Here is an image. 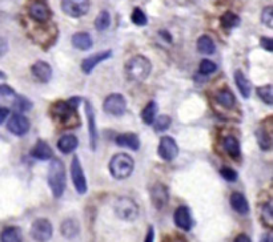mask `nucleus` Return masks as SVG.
<instances>
[{
	"label": "nucleus",
	"instance_id": "nucleus-38",
	"mask_svg": "<svg viewBox=\"0 0 273 242\" xmlns=\"http://www.w3.org/2000/svg\"><path fill=\"white\" fill-rule=\"evenodd\" d=\"M217 69V65L213 63V61L208 60V59H204V60H201L200 63V67H199V72L201 73V75H211V73L216 72Z\"/></svg>",
	"mask_w": 273,
	"mask_h": 242
},
{
	"label": "nucleus",
	"instance_id": "nucleus-17",
	"mask_svg": "<svg viewBox=\"0 0 273 242\" xmlns=\"http://www.w3.org/2000/svg\"><path fill=\"white\" fill-rule=\"evenodd\" d=\"M85 113H87L88 118V131H89V143H91V148L95 151L96 144H98V128H96L95 123V112L92 108L91 102L85 101Z\"/></svg>",
	"mask_w": 273,
	"mask_h": 242
},
{
	"label": "nucleus",
	"instance_id": "nucleus-46",
	"mask_svg": "<svg viewBox=\"0 0 273 242\" xmlns=\"http://www.w3.org/2000/svg\"><path fill=\"white\" fill-rule=\"evenodd\" d=\"M235 242H252L247 234H239L235 238Z\"/></svg>",
	"mask_w": 273,
	"mask_h": 242
},
{
	"label": "nucleus",
	"instance_id": "nucleus-18",
	"mask_svg": "<svg viewBox=\"0 0 273 242\" xmlns=\"http://www.w3.org/2000/svg\"><path fill=\"white\" fill-rule=\"evenodd\" d=\"M115 143L119 147L128 148L131 151H137L140 148V139L135 133H122L115 139Z\"/></svg>",
	"mask_w": 273,
	"mask_h": 242
},
{
	"label": "nucleus",
	"instance_id": "nucleus-15",
	"mask_svg": "<svg viewBox=\"0 0 273 242\" xmlns=\"http://www.w3.org/2000/svg\"><path fill=\"white\" fill-rule=\"evenodd\" d=\"M73 112H75V108L67 101H56L51 108L52 116L59 121L69 120Z\"/></svg>",
	"mask_w": 273,
	"mask_h": 242
},
{
	"label": "nucleus",
	"instance_id": "nucleus-24",
	"mask_svg": "<svg viewBox=\"0 0 273 242\" xmlns=\"http://www.w3.org/2000/svg\"><path fill=\"white\" fill-rule=\"evenodd\" d=\"M72 44L76 49L88 51L92 47V38L88 32H76L72 36Z\"/></svg>",
	"mask_w": 273,
	"mask_h": 242
},
{
	"label": "nucleus",
	"instance_id": "nucleus-21",
	"mask_svg": "<svg viewBox=\"0 0 273 242\" xmlns=\"http://www.w3.org/2000/svg\"><path fill=\"white\" fill-rule=\"evenodd\" d=\"M79 145V140H77V137L75 135H64V136H61L57 141V148H59V151L61 153H64V155H68V153H72L75 151L76 148Z\"/></svg>",
	"mask_w": 273,
	"mask_h": 242
},
{
	"label": "nucleus",
	"instance_id": "nucleus-29",
	"mask_svg": "<svg viewBox=\"0 0 273 242\" xmlns=\"http://www.w3.org/2000/svg\"><path fill=\"white\" fill-rule=\"evenodd\" d=\"M216 101L219 102L221 106H224V108H232V106H235L236 98L235 95H233L229 89H223V91L217 93Z\"/></svg>",
	"mask_w": 273,
	"mask_h": 242
},
{
	"label": "nucleus",
	"instance_id": "nucleus-20",
	"mask_svg": "<svg viewBox=\"0 0 273 242\" xmlns=\"http://www.w3.org/2000/svg\"><path fill=\"white\" fill-rule=\"evenodd\" d=\"M231 206L233 208L235 212H237L241 216H247L249 213V204H248L247 198L243 193H239V192H235L232 193L231 196Z\"/></svg>",
	"mask_w": 273,
	"mask_h": 242
},
{
	"label": "nucleus",
	"instance_id": "nucleus-10",
	"mask_svg": "<svg viewBox=\"0 0 273 242\" xmlns=\"http://www.w3.org/2000/svg\"><path fill=\"white\" fill-rule=\"evenodd\" d=\"M159 156L165 161H172L177 157L178 147L173 137L164 136L161 137L159 144Z\"/></svg>",
	"mask_w": 273,
	"mask_h": 242
},
{
	"label": "nucleus",
	"instance_id": "nucleus-27",
	"mask_svg": "<svg viewBox=\"0 0 273 242\" xmlns=\"http://www.w3.org/2000/svg\"><path fill=\"white\" fill-rule=\"evenodd\" d=\"M220 23L225 30H232V28H236V27L240 26L241 19L239 18V15H236L235 12L227 11L220 18Z\"/></svg>",
	"mask_w": 273,
	"mask_h": 242
},
{
	"label": "nucleus",
	"instance_id": "nucleus-19",
	"mask_svg": "<svg viewBox=\"0 0 273 242\" xmlns=\"http://www.w3.org/2000/svg\"><path fill=\"white\" fill-rule=\"evenodd\" d=\"M31 156L35 157L36 160H42V161H47V160L52 159L53 152L51 147L47 144L46 141L39 140L35 147L31 149Z\"/></svg>",
	"mask_w": 273,
	"mask_h": 242
},
{
	"label": "nucleus",
	"instance_id": "nucleus-2",
	"mask_svg": "<svg viewBox=\"0 0 273 242\" xmlns=\"http://www.w3.org/2000/svg\"><path fill=\"white\" fill-rule=\"evenodd\" d=\"M124 71L131 81H144L145 79H148L151 73L152 64L149 59L145 56L136 55L125 63Z\"/></svg>",
	"mask_w": 273,
	"mask_h": 242
},
{
	"label": "nucleus",
	"instance_id": "nucleus-42",
	"mask_svg": "<svg viewBox=\"0 0 273 242\" xmlns=\"http://www.w3.org/2000/svg\"><path fill=\"white\" fill-rule=\"evenodd\" d=\"M15 95V91L10 85H0V96L2 97H10Z\"/></svg>",
	"mask_w": 273,
	"mask_h": 242
},
{
	"label": "nucleus",
	"instance_id": "nucleus-33",
	"mask_svg": "<svg viewBox=\"0 0 273 242\" xmlns=\"http://www.w3.org/2000/svg\"><path fill=\"white\" fill-rule=\"evenodd\" d=\"M257 95L258 97L261 98L262 101L265 102V104H268V105H272L273 104V89L270 84L258 88Z\"/></svg>",
	"mask_w": 273,
	"mask_h": 242
},
{
	"label": "nucleus",
	"instance_id": "nucleus-36",
	"mask_svg": "<svg viewBox=\"0 0 273 242\" xmlns=\"http://www.w3.org/2000/svg\"><path fill=\"white\" fill-rule=\"evenodd\" d=\"M172 124V118L169 116H159V117L156 118L153 121V128H155L156 132H163V131H167Z\"/></svg>",
	"mask_w": 273,
	"mask_h": 242
},
{
	"label": "nucleus",
	"instance_id": "nucleus-22",
	"mask_svg": "<svg viewBox=\"0 0 273 242\" xmlns=\"http://www.w3.org/2000/svg\"><path fill=\"white\" fill-rule=\"evenodd\" d=\"M235 81L241 96L244 98H249L250 93H252V84L241 71H236L235 72Z\"/></svg>",
	"mask_w": 273,
	"mask_h": 242
},
{
	"label": "nucleus",
	"instance_id": "nucleus-32",
	"mask_svg": "<svg viewBox=\"0 0 273 242\" xmlns=\"http://www.w3.org/2000/svg\"><path fill=\"white\" fill-rule=\"evenodd\" d=\"M111 24V15L110 12L103 10L99 12V15L95 19V28L98 31H106Z\"/></svg>",
	"mask_w": 273,
	"mask_h": 242
},
{
	"label": "nucleus",
	"instance_id": "nucleus-26",
	"mask_svg": "<svg viewBox=\"0 0 273 242\" xmlns=\"http://www.w3.org/2000/svg\"><path fill=\"white\" fill-rule=\"evenodd\" d=\"M223 147L231 157H239L240 156V143L235 136H227L223 141Z\"/></svg>",
	"mask_w": 273,
	"mask_h": 242
},
{
	"label": "nucleus",
	"instance_id": "nucleus-43",
	"mask_svg": "<svg viewBox=\"0 0 273 242\" xmlns=\"http://www.w3.org/2000/svg\"><path fill=\"white\" fill-rule=\"evenodd\" d=\"M7 51H8V43H7V40H6V39L2 38V36H0V57L3 56L4 53L7 52Z\"/></svg>",
	"mask_w": 273,
	"mask_h": 242
},
{
	"label": "nucleus",
	"instance_id": "nucleus-40",
	"mask_svg": "<svg viewBox=\"0 0 273 242\" xmlns=\"http://www.w3.org/2000/svg\"><path fill=\"white\" fill-rule=\"evenodd\" d=\"M220 174L229 182H235L236 180H237V177H239V174H237V172H236L235 169H232V168H228V167L221 168Z\"/></svg>",
	"mask_w": 273,
	"mask_h": 242
},
{
	"label": "nucleus",
	"instance_id": "nucleus-47",
	"mask_svg": "<svg viewBox=\"0 0 273 242\" xmlns=\"http://www.w3.org/2000/svg\"><path fill=\"white\" fill-rule=\"evenodd\" d=\"M260 242H273L272 234H270V233H266V234H264L261 237V239H260Z\"/></svg>",
	"mask_w": 273,
	"mask_h": 242
},
{
	"label": "nucleus",
	"instance_id": "nucleus-49",
	"mask_svg": "<svg viewBox=\"0 0 273 242\" xmlns=\"http://www.w3.org/2000/svg\"><path fill=\"white\" fill-rule=\"evenodd\" d=\"M3 79H6V73L0 71V80H3Z\"/></svg>",
	"mask_w": 273,
	"mask_h": 242
},
{
	"label": "nucleus",
	"instance_id": "nucleus-28",
	"mask_svg": "<svg viewBox=\"0 0 273 242\" xmlns=\"http://www.w3.org/2000/svg\"><path fill=\"white\" fill-rule=\"evenodd\" d=\"M157 109H159V106H157V104H156L155 101L148 102L147 106L143 109V112H141V120H143V123L147 125L153 124V121H155L156 118V113H157Z\"/></svg>",
	"mask_w": 273,
	"mask_h": 242
},
{
	"label": "nucleus",
	"instance_id": "nucleus-8",
	"mask_svg": "<svg viewBox=\"0 0 273 242\" xmlns=\"http://www.w3.org/2000/svg\"><path fill=\"white\" fill-rule=\"evenodd\" d=\"M103 109L104 112L111 116H122L124 114L125 109H127V101H125L124 96L120 93H112L104 100L103 104Z\"/></svg>",
	"mask_w": 273,
	"mask_h": 242
},
{
	"label": "nucleus",
	"instance_id": "nucleus-37",
	"mask_svg": "<svg viewBox=\"0 0 273 242\" xmlns=\"http://www.w3.org/2000/svg\"><path fill=\"white\" fill-rule=\"evenodd\" d=\"M32 108V102L23 96H18L14 102V109L18 112H28Z\"/></svg>",
	"mask_w": 273,
	"mask_h": 242
},
{
	"label": "nucleus",
	"instance_id": "nucleus-48",
	"mask_svg": "<svg viewBox=\"0 0 273 242\" xmlns=\"http://www.w3.org/2000/svg\"><path fill=\"white\" fill-rule=\"evenodd\" d=\"M160 34L163 35L165 40H168L169 43L172 42V36H171V34H169V32H167V31H160Z\"/></svg>",
	"mask_w": 273,
	"mask_h": 242
},
{
	"label": "nucleus",
	"instance_id": "nucleus-23",
	"mask_svg": "<svg viewBox=\"0 0 273 242\" xmlns=\"http://www.w3.org/2000/svg\"><path fill=\"white\" fill-rule=\"evenodd\" d=\"M80 233V225L79 222L73 218L65 219L64 222L61 223V234L64 235L65 238L72 239L77 237Z\"/></svg>",
	"mask_w": 273,
	"mask_h": 242
},
{
	"label": "nucleus",
	"instance_id": "nucleus-13",
	"mask_svg": "<svg viewBox=\"0 0 273 242\" xmlns=\"http://www.w3.org/2000/svg\"><path fill=\"white\" fill-rule=\"evenodd\" d=\"M111 56H112V51H111V49H107V51H103V52L94 53L91 56H88L87 59H84L83 63H81V69H83V72L89 75V73L95 69L96 65H99L102 61L108 60Z\"/></svg>",
	"mask_w": 273,
	"mask_h": 242
},
{
	"label": "nucleus",
	"instance_id": "nucleus-7",
	"mask_svg": "<svg viewBox=\"0 0 273 242\" xmlns=\"http://www.w3.org/2000/svg\"><path fill=\"white\" fill-rule=\"evenodd\" d=\"M71 177H72L76 192L79 194L87 193V178H85L84 169L81 167V164H80V160L77 156H73L72 163H71Z\"/></svg>",
	"mask_w": 273,
	"mask_h": 242
},
{
	"label": "nucleus",
	"instance_id": "nucleus-5",
	"mask_svg": "<svg viewBox=\"0 0 273 242\" xmlns=\"http://www.w3.org/2000/svg\"><path fill=\"white\" fill-rule=\"evenodd\" d=\"M91 8V0H61V10L71 18L87 15Z\"/></svg>",
	"mask_w": 273,
	"mask_h": 242
},
{
	"label": "nucleus",
	"instance_id": "nucleus-31",
	"mask_svg": "<svg viewBox=\"0 0 273 242\" xmlns=\"http://www.w3.org/2000/svg\"><path fill=\"white\" fill-rule=\"evenodd\" d=\"M0 242H20V230L15 226H8L0 233Z\"/></svg>",
	"mask_w": 273,
	"mask_h": 242
},
{
	"label": "nucleus",
	"instance_id": "nucleus-3",
	"mask_svg": "<svg viewBox=\"0 0 273 242\" xmlns=\"http://www.w3.org/2000/svg\"><path fill=\"white\" fill-rule=\"evenodd\" d=\"M133 168H135L133 159L127 153H118L110 161V172L112 177L116 180L128 178L132 174Z\"/></svg>",
	"mask_w": 273,
	"mask_h": 242
},
{
	"label": "nucleus",
	"instance_id": "nucleus-4",
	"mask_svg": "<svg viewBox=\"0 0 273 242\" xmlns=\"http://www.w3.org/2000/svg\"><path fill=\"white\" fill-rule=\"evenodd\" d=\"M115 213L123 221L132 222L139 217V206L132 198L129 197H120L115 202Z\"/></svg>",
	"mask_w": 273,
	"mask_h": 242
},
{
	"label": "nucleus",
	"instance_id": "nucleus-25",
	"mask_svg": "<svg viewBox=\"0 0 273 242\" xmlns=\"http://www.w3.org/2000/svg\"><path fill=\"white\" fill-rule=\"evenodd\" d=\"M196 48H198V51L201 55H212L216 51V44L212 40V38H209L208 35H203L196 42Z\"/></svg>",
	"mask_w": 273,
	"mask_h": 242
},
{
	"label": "nucleus",
	"instance_id": "nucleus-34",
	"mask_svg": "<svg viewBox=\"0 0 273 242\" xmlns=\"http://www.w3.org/2000/svg\"><path fill=\"white\" fill-rule=\"evenodd\" d=\"M261 219L262 222L265 223L266 226L270 227L273 225V210H272V205L270 202H266V204H262L261 208Z\"/></svg>",
	"mask_w": 273,
	"mask_h": 242
},
{
	"label": "nucleus",
	"instance_id": "nucleus-41",
	"mask_svg": "<svg viewBox=\"0 0 273 242\" xmlns=\"http://www.w3.org/2000/svg\"><path fill=\"white\" fill-rule=\"evenodd\" d=\"M260 44H261L262 48L266 49L268 52H272L273 51V40L270 38H268V36H262V38L260 39Z\"/></svg>",
	"mask_w": 273,
	"mask_h": 242
},
{
	"label": "nucleus",
	"instance_id": "nucleus-12",
	"mask_svg": "<svg viewBox=\"0 0 273 242\" xmlns=\"http://www.w3.org/2000/svg\"><path fill=\"white\" fill-rule=\"evenodd\" d=\"M151 200L152 204L156 209H163L168 204L169 200V193H168V188L161 182H157L151 188Z\"/></svg>",
	"mask_w": 273,
	"mask_h": 242
},
{
	"label": "nucleus",
	"instance_id": "nucleus-9",
	"mask_svg": "<svg viewBox=\"0 0 273 242\" xmlns=\"http://www.w3.org/2000/svg\"><path fill=\"white\" fill-rule=\"evenodd\" d=\"M28 14L39 23H44L51 18V10L46 0H35L28 7Z\"/></svg>",
	"mask_w": 273,
	"mask_h": 242
},
{
	"label": "nucleus",
	"instance_id": "nucleus-16",
	"mask_svg": "<svg viewBox=\"0 0 273 242\" xmlns=\"http://www.w3.org/2000/svg\"><path fill=\"white\" fill-rule=\"evenodd\" d=\"M31 72H32L35 79L42 81V83H48L51 77H52V68H51V65L43 60L36 61V63L32 65Z\"/></svg>",
	"mask_w": 273,
	"mask_h": 242
},
{
	"label": "nucleus",
	"instance_id": "nucleus-45",
	"mask_svg": "<svg viewBox=\"0 0 273 242\" xmlns=\"http://www.w3.org/2000/svg\"><path fill=\"white\" fill-rule=\"evenodd\" d=\"M8 114H10V110H8L7 108H2V106H0V124L7 118Z\"/></svg>",
	"mask_w": 273,
	"mask_h": 242
},
{
	"label": "nucleus",
	"instance_id": "nucleus-35",
	"mask_svg": "<svg viewBox=\"0 0 273 242\" xmlns=\"http://www.w3.org/2000/svg\"><path fill=\"white\" fill-rule=\"evenodd\" d=\"M131 20H132L133 24H136L139 27H143L148 23V18L144 14V11L141 10L140 7H136L132 11V15H131Z\"/></svg>",
	"mask_w": 273,
	"mask_h": 242
},
{
	"label": "nucleus",
	"instance_id": "nucleus-39",
	"mask_svg": "<svg viewBox=\"0 0 273 242\" xmlns=\"http://www.w3.org/2000/svg\"><path fill=\"white\" fill-rule=\"evenodd\" d=\"M261 22L265 24L268 28H272L273 27V7L272 6H268L262 10L261 12Z\"/></svg>",
	"mask_w": 273,
	"mask_h": 242
},
{
	"label": "nucleus",
	"instance_id": "nucleus-30",
	"mask_svg": "<svg viewBox=\"0 0 273 242\" xmlns=\"http://www.w3.org/2000/svg\"><path fill=\"white\" fill-rule=\"evenodd\" d=\"M256 139H257L258 147L261 148L262 151H269L270 147H272V139H270L268 131H265L264 128H258L256 131Z\"/></svg>",
	"mask_w": 273,
	"mask_h": 242
},
{
	"label": "nucleus",
	"instance_id": "nucleus-14",
	"mask_svg": "<svg viewBox=\"0 0 273 242\" xmlns=\"http://www.w3.org/2000/svg\"><path fill=\"white\" fill-rule=\"evenodd\" d=\"M173 219L176 226L180 227L181 230L188 231L191 230V227L194 225V221H192V216H191V210L187 206H178L176 210H174Z\"/></svg>",
	"mask_w": 273,
	"mask_h": 242
},
{
	"label": "nucleus",
	"instance_id": "nucleus-1",
	"mask_svg": "<svg viewBox=\"0 0 273 242\" xmlns=\"http://www.w3.org/2000/svg\"><path fill=\"white\" fill-rule=\"evenodd\" d=\"M48 185H50L55 198H60L63 196L67 186V176L65 167L63 161L59 159H53L48 168Z\"/></svg>",
	"mask_w": 273,
	"mask_h": 242
},
{
	"label": "nucleus",
	"instance_id": "nucleus-6",
	"mask_svg": "<svg viewBox=\"0 0 273 242\" xmlns=\"http://www.w3.org/2000/svg\"><path fill=\"white\" fill-rule=\"evenodd\" d=\"M52 223L46 218L36 219L31 226V237L36 242H47L52 238Z\"/></svg>",
	"mask_w": 273,
	"mask_h": 242
},
{
	"label": "nucleus",
	"instance_id": "nucleus-11",
	"mask_svg": "<svg viewBox=\"0 0 273 242\" xmlns=\"http://www.w3.org/2000/svg\"><path fill=\"white\" fill-rule=\"evenodd\" d=\"M7 129L15 136H24L30 131V121L23 114H12L7 123Z\"/></svg>",
	"mask_w": 273,
	"mask_h": 242
},
{
	"label": "nucleus",
	"instance_id": "nucleus-44",
	"mask_svg": "<svg viewBox=\"0 0 273 242\" xmlns=\"http://www.w3.org/2000/svg\"><path fill=\"white\" fill-rule=\"evenodd\" d=\"M153 239H155V230H153V227L151 226L148 229V233H147V235H145L144 242H153Z\"/></svg>",
	"mask_w": 273,
	"mask_h": 242
}]
</instances>
